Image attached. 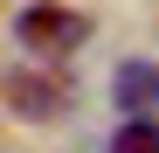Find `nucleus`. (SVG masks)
I'll use <instances>...</instances> for the list:
<instances>
[{
  "instance_id": "nucleus-1",
  "label": "nucleus",
  "mask_w": 159,
  "mask_h": 153,
  "mask_svg": "<svg viewBox=\"0 0 159 153\" xmlns=\"http://www.w3.org/2000/svg\"><path fill=\"white\" fill-rule=\"evenodd\" d=\"M14 35L28 42L35 56H69V49H83V42H90V14L62 7V0H35V7H21Z\"/></svg>"
},
{
  "instance_id": "nucleus-2",
  "label": "nucleus",
  "mask_w": 159,
  "mask_h": 153,
  "mask_svg": "<svg viewBox=\"0 0 159 153\" xmlns=\"http://www.w3.org/2000/svg\"><path fill=\"white\" fill-rule=\"evenodd\" d=\"M111 97H118L125 111H152V105H159V63H145V56L118 63V76H111Z\"/></svg>"
},
{
  "instance_id": "nucleus-3",
  "label": "nucleus",
  "mask_w": 159,
  "mask_h": 153,
  "mask_svg": "<svg viewBox=\"0 0 159 153\" xmlns=\"http://www.w3.org/2000/svg\"><path fill=\"white\" fill-rule=\"evenodd\" d=\"M7 91H14V111H21V118H48V111L69 105L62 84H42V76H7Z\"/></svg>"
},
{
  "instance_id": "nucleus-4",
  "label": "nucleus",
  "mask_w": 159,
  "mask_h": 153,
  "mask_svg": "<svg viewBox=\"0 0 159 153\" xmlns=\"http://www.w3.org/2000/svg\"><path fill=\"white\" fill-rule=\"evenodd\" d=\"M111 153H159V125H152L145 111H131V125L111 139Z\"/></svg>"
}]
</instances>
